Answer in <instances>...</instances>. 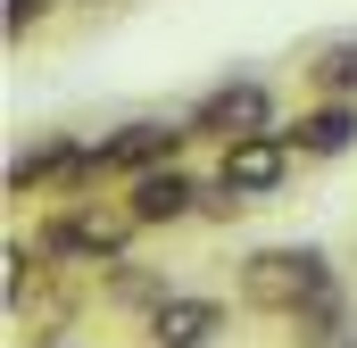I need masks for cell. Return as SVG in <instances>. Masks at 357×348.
<instances>
[{
	"instance_id": "8",
	"label": "cell",
	"mask_w": 357,
	"mask_h": 348,
	"mask_svg": "<svg viewBox=\"0 0 357 348\" xmlns=\"http://www.w3.org/2000/svg\"><path fill=\"white\" fill-rule=\"evenodd\" d=\"M282 133H291L299 158H349L357 150V100H316V108H299Z\"/></svg>"
},
{
	"instance_id": "13",
	"label": "cell",
	"mask_w": 357,
	"mask_h": 348,
	"mask_svg": "<svg viewBox=\"0 0 357 348\" xmlns=\"http://www.w3.org/2000/svg\"><path fill=\"white\" fill-rule=\"evenodd\" d=\"M42 17H50V0H8V42H25Z\"/></svg>"
},
{
	"instance_id": "4",
	"label": "cell",
	"mask_w": 357,
	"mask_h": 348,
	"mask_svg": "<svg viewBox=\"0 0 357 348\" xmlns=\"http://www.w3.org/2000/svg\"><path fill=\"white\" fill-rule=\"evenodd\" d=\"M199 174L183 166V158H167V166H142L125 174V216H133V232H167V224H191L199 216Z\"/></svg>"
},
{
	"instance_id": "7",
	"label": "cell",
	"mask_w": 357,
	"mask_h": 348,
	"mask_svg": "<svg viewBox=\"0 0 357 348\" xmlns=\"http://www.w3.org/2000/svg\"><path fill=\"white\" fill-rule=\"evenodd\" d=\"M183 141H199V133H191V125H175V116H133V125L100 133V158H108V174H142V166L183 158Z\"/></svg>"
},
{
	"instance_id": "15",
	"label": "cell",
	"mask_w": 357,
	"mask_h": 348,
	"mask_svg": "<svg viewBox=\"0 0 357 348\" xmlns=\"http://www.w3.org/2000/svg\"><path fill=\"white\" fill-rule=\"evenodd\" d=\"M341 348H357V340H341Z\"/></svg>"
},
{
	"instance_id": "5",
	"label": "cell",
	"mask_w": 357,
	"mask_h": 348,
	"mask_svg": "<svg viewBox=\"0 0 357 348\" xmlns=\"http://www.w3.org/2000/svg\"><path fill=\"white\" fill-rule=\"evenodd\" d=\"M125 232H133V216L125 224H100V207H84V199H59V216L42 224V258L59 265H125Z\"/></svg>"
},
{
	"instance_id": "9",
	"label": "cell",
	"mask_w": 357,
	"mask_h": 348,
	"mask_svg": "<svg viewBox=\"0 0 357 348\" xmlns=\"http://www.w3.org/2000/svg\"><path fill=\"white\" fill-rule=\"evenodd\" d=\"M67 158H75V133H42L33 150H17V158H8V199H25V191H50V182L67 174Z\"/></svg>"
},
{
	"instance_id": "3",
	"label": "cell",
	"mask_w": 357,
	"mask_h": 348,
	"mask_svg": "<svg viewBox=\"0 0 357 348\" xmlns=\"http://www.w3.org/2000/svg\"><path fill=\"white\" fill-rule=\"evenodd\" d=\"M291 166H299V150H291V133L274 125V133H241V141H225L216 150V182L241 199V207H266L291 191Z\"/></svg>"
},
{
	"instance_id": "2",
	"label": "cell",
	"mask_w": 357,
	"mask_h": 348,
	"mask_svg": "<svg viewBox=\"0 0 357 348\" xmlns=\"http://www.w3.org/2000/svg\"><path fill=\"white\" fill-rule=\"evenodd\" d=\"M199 141H241V133H274L282 125V100H274V84L266 75H233V84H216V91H199L191 100V116H183Z\"/></svg>"
},
{
	"instance_id": "6",
	"label": "cell",
	"mask_w": 357,
	"mask_h": 348,
	"mask_svg": "<svg viewBox=\"0 0 357 348\" xmlns=\"http://www.w3.org/2000/svg\"><path fill=\"white\" fill-rule=\"evenodd\" d=\"M225 324H233L225 299H208V290H167V299L142 315V340L150 348H216Z\"/></svg>"
},
{
	"instance_id": "10",
	"label": "cell",
	"mask_w": 357,
	"mask_h": 348,
	"mask_svg": "<svg viewBox=\"0 0 357 348\" xmlns=\"http://www.w3.org/2000/svg\"><path fill=\"white\" fill-rule=\"evenodd\" d=\"M291 332H299V348H341V340H349V290H341V282L316 290V299L291 315Z\"/></svg>"
},
{
	"instance_id": "12",
	"label": "cell",
	"mask_w": 357,
	"mask_h": 348,
	"mask_svg": "<svg viewBox=\"0 0 357 348\" xmlns=\"http://www.w3.org/2000/svg\"><path fill=\"white\" fill-rule=\"evenodd\" d=\"M307 91H316V100H357V33L349 42H324V50L307 58Z\"/></svg>"
},
{
	"instance_id": "11",
	"label": "cell",
	"mask_w": 357,
	"mask_h": 348,
	"mask_svg": "<svg viewBox=\"0 0 357 348\" xmlns=\"http://www.w3.org/2000/svg\"><path fill=\"white\" fill-rule=\"evenodd\" d=\"M167 290H175V282H167L158 265H133V258H125V265H108V307H125V315H150Z\"/></svg>"
},
{
	"instance_id": "14",
	"label": "cell",
	"mask_w": 357,
	"mask_h": 348,
	"mask_svg": "<svg viewBox=\"0 0 357 348\" xmlns=\"http://www.w3.org/2000/svg\"><path fill=\"white\" fill-rule=\"evenodd\" d=\"M42 348H67V340H42Z\"/></svg>"
},
{
	"instance_id": "1",
	"label": "cell",
	"mask_w": 357,
	"mask_h": 348,
	"mask_svg": "<svg viewBox=\"0 0 357 348\" xmlns=\"http://www.w3.org/2000/svg\"><path fill=\"white\" fill-rule=\"evenodd\" d=\"M341 274H333V258L316 249V241H274V249H250L241 258V307H258V315H299L316 290H333Z\"/></svg>"
}]
</instances>
